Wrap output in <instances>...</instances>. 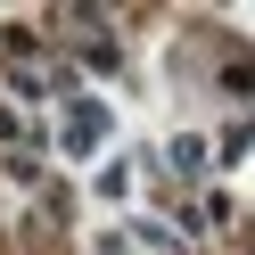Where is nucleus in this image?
I'll return each mask as SVG.
<instances>
[{
    "mask_svg": "<svg viewBox=\"0 0 255 255\" xmlns=\"http://www.w3.org/2000/svg\"><path fill=\"white\" fill-rule=\"evenodd\" d=\"M99 132H107V116H99V107H74V132H66L74 148H91V140H99Z\"/></svg>",
    "mask_w": 255,
    "mask_h": 255,
    "instance_id": "obj_1",
    "label": "nucleus"
}]
</instances>
